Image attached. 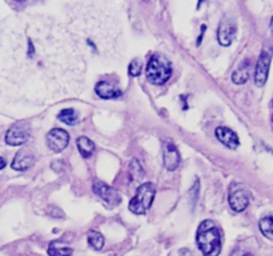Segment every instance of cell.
<instances>
[{
  "label": "cell",
  "mask_w": 273,
  "mask_h": 256,
  "mask_svg": "<svg viewBox=\"0 0 273 256\" xmlns=\"http://www.w3.org/2000/svg\"><path fill=\"white\" fill-rule=\"evenodd\" d=\"M196 242L204 256H219L221 252V234L211 220H204L199 226Z\"/></svg>",
  "instance_id": "1"
},
{
  "label": "cell",
  "mask_w": 273,
  "mask_h": 256,
  "mask_svg": "<svg viewBox=\"0 0 273 256\" xmlns=\"http://www.w3.org/2000/svg\"><path fill=\"white\" fill-rule=\"evenodd\" d=\"M172 68L169 61L162 55H153L147 64V79L154 86H162L171 78Z\"/></svg>",
  "instance_id": "2"
},
{
  "label": "cell",
  "mask_w": 273,
  "mask_h": 256,
  "mask_svg": "<svg viewBox=\"0 0 273 256\" xmlns=\"http://www.w3.org/2000/svg\"><path fill=\"white\" fill-rule=\"evenodd\" d=\"M154 186L151 183H144L137 188L136 195L130 202V211L137 215H144L147 212L154 199Z\"/></svg>",
  "instance_id": "3"
},
{
  "label": "cell",
  "mask_w": 273,
  "mask_h": 256,
  "mask_svg": "<svg viewBox=\"0 0 273 256\" xmlns=\"http://www.w3.org/2000/svg\"><path fill=\"white\" fill-rule=\"evenodd\" d=\"M229 206L235 212H243L249 206V192L243 184L235 183L230 186Z\"/></svg>",
  "instance_id": "4"
},
{
  "label": "cell",
  "mask_w": 273,
  "mask_h": 256,
  "mask_svg": "<svg viewBox=\"0 0 273 256\" xmlns=\"http://www.w3.org/2000/svg\"><path fill=\"white\" fill-rule=\"evenodd\" d=\"M270 61H272V50L264 48L260 54L255 69V83L257 87L265 86L266 80H268V74H269Z\"/></svg>",
  "instance_id": "5"
},
{
  "label": "cell",
  "mask_w": 273,
  "mask_h": 256,
  "mask_svg": "<svg viewBox=\"0 0 273 256\" xmlns=\"http://www.w3.org/2000/svg\"><path fill=\"white\" fill-rule=\"evenodd\" d=\"M69 143V135L65 130L54 128L47 134V144L51 151L61 152L64 151Z\"/></svg>",
  "instance_id": "6"
},
{
  "label": "cell",
  "mask_w": 273,
  "mask_h": 256,
  "mask_svg": "<svg viewBox=\"0 0 273 256\" xmlns=\"http://www.w3.org/2000/svg\"><path fill=\"white\" fill-rule=\"evenodd\" d=\"M92 187H94L95 194H96L101 200H104L107 204H109V206H118L120 203V200H122L119 192L116 191V190H113L112 187H109L108 184L103 183V181L95 180Z\"/></svg>",
  "instance_id": "7"
},
{
  "label": "cell",
  "mask_w": 273,
  "mask_h": 256,
  "mask_svg": "<svg viewBox=\"0 0 273 256\" xmlns=\"http://www.w3.org/2000/svg\"><path fill=\"white\" fill-rule=\"evenodd\" d=\"M29 139V130L27 126L23 124H15L12 126L6 134V143L12 147L24 144L25 141Z\"/></svg>",
  "instance_id": "8"
},
{
  "label": "cell",
  "mask_w": 273,
  "mask_h": 256,
  "mask_svg": "<svg viewBox=\"0 0 273 256\" xmlns=\"http://www.w3.org/2000/svg\"><path fill=\"white\" fill-rule=\"evenodd\" d=\"M236 24L232 20H223L220 23L219 29H217V40L219 43L224 47L230 46V43L233 42L235 36H236Z\"/></svg>",
  "instance_id": "9"
},
{
  "label": "cell",
  "mask_w": 273,
  "mask_h": 256,
  "mask_svg": "<svg viewBox=\"0 0 273 256\" xmlns=\"http://www.w3.org/2000/svg\"><path fill=\"white\" fill-rule=\"evenodd\" d=\"M216 137L229 150H236L240 145L238 135L229 128H226V127H217L216 128Z\"/></svg>",
  "instance_id": "10"
},
{
  "label": "cell",
  "mask_w": 273,
  "mask_h": 256,
  "mask_svg": "<svg viewBox=\"0 0 273 256\" xmlns=\"http://www.w3.org/2000/svg\"><path fill=\"white\" fill-rule=\"evenodd\" d=\"M33 163H35V158L29 154V151L22 150L16 154L11 167L15 171H27L33 166Z\"/></svg>",
  "instance_id": "11"
},
{
  "label": "cell",
  "mask_w": 273,
  "mask_h": 256,
  "mask_svg": "<svg viewBox=\"0 0 273 256\" xmlns=\"http://www.w3.org/2000/svg\"><path fill=\"white\" fill-rule=\"evenodd\" d=\"M95 92L101 99H118L123 95L122 90L108 82H99L95 87Z\"/></svg>",
  "instance_id": "12"
},
{
  "label": "cell",
  "mask_w": 273,
  "mask_h": 256,
  "mask_svg": "<svg viewBox=\"0 0 273 256\" xmlns=\"http://www.w3.org/2000/svg\"><path fill=\"white\" fill-rule=\"evenodd\" d=\"M180 164V155L177 148L172 144L168 143L164 147V166L168 171H175Z\"/></svg>",
  "instance_id": "13"
},
{
  "label": "cell",
  "mask_w": 273,
  "mask_h": 256,
  "mask_svg": "<svg viewBox=\"0 0 273 256\" xmlns=\"http://www.w3.org/2000/svg\"><path fill=\"white\" fill-rule=\"evenodd\" d=\"M249 75H251V61L244 60L232 74V82L235 84H244L248 82Z\"/></svg>",
  "instance_id": "14"
},
{
  "label": "cell",
  "mask_w": 273,
  "mask_h": 256,
  "mask_svg": "<svg viewBox=\"0 0 273 256\" xmlns=\"http://www.w3.org/2000/svg\"><path fill=\"white\" fill-rule=\"evenodd\" d=\"M76 144H77V148H79L80 154L83 158H90L95 151V144L94 141L91 140L90 137L87 136H80L77 140H76Z\"/></svg>",
  "instance_id": "15"
},
{
  "label": "cell",
  "mask_w": 273,
  "mask_h": 256,
  "mask_svg": "<svg viewBox=\"0 0 273 256\" xmlns=\"http://www.w3.org/2000/svg\"><path fill=\"white\" fill-rule=\"evenodd\" d=\"M128 173H130V179L131 181H141L144 177V170L141 164L139 163V160L133 159L132 162L130 164V168H128Z\"/></svg>",
  "instance_id": "16"
},
{
  "label": "cell",
  "mask_w": 273,
  "mask_h": 256,
  "mask_svg": "<svg viewBox=\"0 0 273 256\" xmlns=\"http://www.w3.org/2000/svg\"><path fill=\"white\" fill-rule=\"evenodd\" d=\"M104 236L97 231H91L88 234V244L91 248H94L95 251H100L104 247Z\"/></svg>",
  "instance_id": "17"
},
{
  "label": "cell",
  "mask_w": 273,
  "mask_h": 256,
  "mask_svg": "<svg viewBox=\"0 0 273 256\" xmlns=\"http://www.w3.org/2000/svg\"><path fill=\"white\" fill-rule=\"evenodd\" d=\"M260 231L266 239L273 240V216H265L260 220Z\"/></svg>",
  "instance_id": "18"
},
{
  "label": "cell",
  "mask_w": 273,
  "mask_h": 256,
  "mask_svg": "<svg viewBox=\"0 0 273 256\" xmlns=\"http://www.w3.org/2000/svg\"><path fill=\"white\" fill-rule=\"evenodd\" d=\"M73 249L71 247H60L56 242L51 243L48 247V255L50 256H72Z\"/></svg>",
  "instance_id": "19"
},
{
  "label": "cell",
  "mask_w": 273,
  "mask_h": 256,
  "mask_svg": "<svg viewBox=\"0 0 273 256\" xmlns=\"http://www.w3.org/2000/svg\"><path fill=\"white\" fill-rule=\"evenodd\" d=\"M58 118L60 122L65 123V124H69V126H72V124H75V123L77 122V114H76L75 109L72 108H65L63 109V111H60Z\"/></svg>",
  "instance_id": "20"
},
{
  "label": "cell",
  "mask_w": 273,
  "mask_h": 256,
  "mask_svg": "<svg viewBox=\"0 0 273 256\" xmlns=\"http://www.w3.org/2000/svg\"><path fill=\"white\" fill-rule=\"evenodd\" d=\"M141 72V63L140 60H132L131 61L130 67H128V74H130L131 76H139Z\"/></svg>",
  "instance_id": "21"
},
{
  "label": "cell",
  "mask_w": 273,
  "mask_h": 256,
  "mask_svg": "<svg viewBox=\"0 0 273 256\" xmlns=\"http://www.w3.org/2000/svg\"><path fill=\"white\" fill-rule=\"evenodd\" d=\"M6 166H7V162L4 160V158H2V156H0V170H3Z\"/></svg>",
  "instance_id": "22"
},
{
  "label": "cell",
  "mask_w": 273,
  "mask_h": 256,
  "mask_svg": "<svg viewBox=\"0 0 273 256\" xmlns=\"http://www.w3.org/2000/svg\"><path fill=\"white\" fill-rule=\"evenodd\" d=\"M180 255L190 256V251H188V249H180Z\"/></svg>",
  "instance_id": "23"
},
{
  "label": "cell",
  "mask_w": 273,
  "mask_h": 256,
  "mask_svg": "<svg viewBox=\"0 0 273 256\" xmlns=\"http://www.w3.org/2000/svg\"><path fill=\"white\" fill-rule=\"evenodd\" d=\"M270 32H272V35H273V16H272V19H270Z\"/></svg>",
  "instance_id": "24"
}]
</instances>
